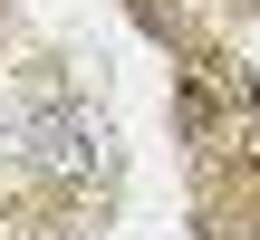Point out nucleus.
I'll use <instances>...</instances> for the list:
<instances>
[{"mask_svg": "<svg viewBox=\"0 0 260 240\" xmlns=\"http://www.w3.org/2000/svg\"><path fill=\"white\" fill-rule=\"evenodd\" d=\"M10 144H19V164H29L39 183H87V173L106 164V125H96L77 96H29V106H10Z\"/></svg>", "mask_w": 260, "mask_h": 240, "instance_id": "f257e3e1", "label": "nucleus"}, {"mask_svg": "<svg viewBox=\"0 0 260 240\" xmlns=\"http://www.w3.org/2000/svg\"><path fill=\"white\" fill-rule=\"evenodd\" d=\"M241 96H251V106H260V77H241Z\"/></svg>", "mask_w": 260, "mask_h": 240, "instance_id": "f03ea898", "label": "nucleus"}]
</instances>
